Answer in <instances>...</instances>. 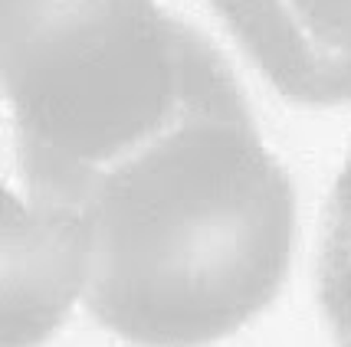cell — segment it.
I'll return each instance as SVG.
<instances>
[{
  "instance_id": "6da1fadb",
  "label": "cell",
  "mask_w": 351,
  "mask_h": 347,
  "mask_svg": "<svg viewBox=\"0 0 351 347\" xmlns=\"http://www.w3.org/2000/svg\"><path fill=\"white\" fill-rule=\"evenodd\" d=\"M315 295L335 347H351V154L338 170L322 213Z\"/></svg>"
}]
</instances>
